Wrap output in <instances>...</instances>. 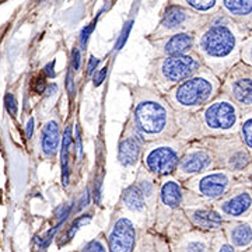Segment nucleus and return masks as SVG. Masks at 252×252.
Masks as SVG:
<instances>
[{
	"instance_id": "nucleus-17",
	"label": "nucleus",
	"mask_w": 252,
	"mask_h": 252,
	"mask_svg": "<svg viewBox=\"0 0 252 252\" xmlns=\"http://www.w3.org/2000/svg\"><path fill=\"white\" fill-rule=\"evenodd\" d=\"M147 41H149L150 46L153 48V58L184 55L193 51L195 34L193 32H184V34H174V35L161 36V38L147 39Z\"/></svg>"
},
{
	"instance_id": "nucleus-14",
	"label": "nucleus",
	"mask_w": 252,
	"mask_h": 252,
	"mask_svg": "<svg viewBox=\"0 0 252 252\" xmlns=\"http://www.w3.org/2000/svg\"><path fill=\"white\" fill-rule=\"evenodd\" d=\"M212 168H216V162L210 149L202 140H192L187 144L172 175L180 182H185Z\"/></svg>"
},
{
	"instance_id": "nucleus-10",
	"label": "nucleus",
	"mask_w": 252,
	"mask_h": 252,
	"mask_svg": "<svg viewBox=\"0 0 252 252\" xmlns=\"http://www.w3.org/2000/svg\"><path fill=\"white\" fill-rule=\"evenodd\" d=\"M140 223L135 217L126 213L122 207L114 209L109 217L107 230L104 231L109 252H132L135 248Z\"/></svg>"
},
{
	"instance_id": "nucleus-31",
	"label": "nucleus",
	"mask_w": 252,
	"mask_h": 252,
	"mask_svg": "<svg viewBox=\"0 0 252 252\" xmlns=\"http://www.w3.org/2000/svg\"><path fill=\"white\" fill-rule=\"evenodd\" d=\"M4 105H6V109H7V112H9L11 117H16L17 115V98H16V95L14 94H11V93H7L6 94V97H4Z\"/></svg>"
},
{
	"instance_id": "nucleus-36",
	"label": "nucleus",
	"mask_w": 252,
	"mask_h": 252,
	"mask_svg": "<svg viewBox=\"0 0 252 252\" xmlns=\"http://www.w3.org/2000/svg\"><path fill=\"white\" fill-rule=\"evenodd\" d=\"M45 77H46L45 74H44V77H42V76H39V77L32 83V90L35 91L36 94H42V93L45 91L46 86H48V84H46Z\"/></svg>"
},
{
	"instance_id": "nucleus-1",
	"label": "nucleus",
	"mask_w": 252,
	"mask_h": 252,
	"mask_svg": "<svg viewBox=\"0 0 252 252\" xmlns=\"http://www.w3.org/2000/svg\"><path fill=\"white\" fill-rule=\"evenodd\" d=\"M248 30L235 24L224 13L212 14L207 23L195 34L193 52L203 66L221 80L234 64L241 62V45Z\"/></svg>"
},
{
	"instance_id": "nucleus-44",
	"label": "nucleus",
	"mask_w": 252,
	"mask_h": 252,
	"mask_svg": "<svg viewBox=\"0 0 252 252\" xmlns=\"http://www.w3.org/2000/svg\"><path fill=\"white\" fill-rule=\"evenodd\" d=\"M251 180H252V178H251Z\"/></svg>"
},
{
	"instance_id": "nucleus-8",
	"label": "nucleus",
	"mask_w": 252,
	"mask_h": 252,
	"mask_svg": "<svg viewBox=\"0 0 252 252\" xmlns=\"http://www.w3.org/2000/svg\"><path fill=\"white\" fill-rule=\"evenodd\" d=\"M241 178L223 168H212L182 182V187L205 203L220 200Z\"/></svg>"
},
{
	"instance_id": "nucleus-22",
	"label": "nucleus",
	"mask_w": 252,
	"mask_h": 252,
	"mask_svg": "<svg viewBox=\"0 0 252 252\" xmlns=\"http://www.w3.org/2000/svg\"><path fill=\"white\" fill-rule=\"evenodd\" d=\"M61 119L56 114H52L46 118L41 126L39 133V144H41V153L45 158H54L61 144Z\"/></svg>"
},
{
	"instance_id": "nucleus-40",
	"label": "nucleus",
	"mask_w": 252,
	"mask_h": 252,
	"mask_svg": "<svg viewBox=\"0 0 252 252\" xmlns=\"http://www.w3.org/2000/svg\"><path fill=\"white\" fill-rule=\"evenodd\" d=\"M32 132H34V118H28L27 127H26V136H27V139L32 137Z\"/></svg>"
},
{
	"instance_id": "nucleus-9",
	"label": "nucleus",
	"mask_w": 252,
	"mask_h": 252,
	"mask_svg": "<svg viewBox=\"0 0 252 252\" xmlns=\"http://www.w3.org/2000/svg\"><path fill=\"white\" fill-rule=\"evenodd\" d=\"M209 17L210 16H203V14H199L181 6L168 4L162 13L160 23L147 35V39H156L161 36L184 34V32L196 34L199 30L206 24Z\"/></svg>"
},
{
	"instance_id": "nucleus-32",
	"label": "nucleus",
	"mask_w": 252,
	"mask_h": 252,
	"mask_svg": "<svg viewBox=\"0 0 252 252\" xmlns=\"http://www.w3.org/2000/svg\"><path fill=\"white\" fill-rule=\"evenodd\" d=\"M99 17V16H98ZM97 17V18H98ZM97 18L91 23V24H89L87 27L83 28V31H81L80 34V49H86V46H87V42H89V38H90L91 32H93V30H94V27H95V23H97Z\"/></svg>"
},
{
	"instance_id": "nucleus-7",
	"label": "nucleus",
	"mask_w": 252,
	"mask_h": 252,
	"mask_svg": "<svg viewBox=\"0 0 252 252\" xmlns=\"http://www.w3.org/2000/svg\"><path fill=\"white\" fill-rule=\"evenodd\" d=\"M188 142L174 136L144 144L140 165L157 180L172 175Z\"/></svg>"
},
{
	"instance_id": "nucleus-15",
	"label": "nucleus",
	"mask_w": 252,
	"mask_h": 252,
	"mask_svg": "<svg viewBox=\"0 0 252 252\" xmlns=\"http://www.w3.org/2000/svg\"><path fill=\"white\" fill-rule=\"evenodd\" d=\"M182 210L192 228L203 233H216L223 228L224 220L210 203H205L184 188Z\"/></svg>"
},
{
	"instance_id": "nucleus-35",
	"label": "nucleus",
	"mask_w": 252,
	"mask_h": 252,
	"mask_svg": "<svg viewBox=\"0 0 252 252\" xmlns=\"http://www.w3.org/2000/svg\"><path fill=\"white\" fill-rule=\"evenodd\" d=\"M107 70H108V67L104 66L102 69H99V70H97V72L93 74V84L95 87H98V86H101L104 83L105 77H107Z\"/></svg>"
},
{
	"instance_id": "nucleus-28",
	"label": "nucleus",
	"mask_w": 252,
	"mask_h": 252,
	"mask_svg": "<svg viewBox=\"0 0 252 252\" xmlns=\"http://www.w3.org/2000/svg\"><path fill=\"white\" fill-rule=\"evenodd\" d=\"M73 252H109L104 231H101L97 237H94L89 243H86L83 247H80L77 251Z\"/></svg>"
},
{
	"instance_id": "nucleus-5",
	"label": "nucleus",
	"mask_w": 252,
	"mask_h": 252,
	"mask_svg": "<svg viewBox=\"0 0 252 252\" xmlns=\"http://www.w3.org/2000/svg\"><path fill=\"white\" fill-rule=\"evenodd\" d=\"M200 67H203V63L193 51L184 55L153 58L147 67L146 80L149 86L165 94L181 81L195 74Z\"/></svg>"
},
{
	"instance_id": "nucleus-6",
	"label": "nucleus",
	"mask_w": 252,
	"mask_h": 252,
	"mask_svg": "<svg viewBox=\"0 0 252 252\" xmlns=\"http://www.w3.org/2000/svg\"><path fill=\"white\" fill-rule=\"evenodd\" d=\"M213 153L216 168H223L238 178H252V156L238 135L203 139Z\"/></svg>"
},
{
	"instance_id": "nucleus-20",
	"label": "nucleus",
	"mask_w": 252,
	"mask_h": 252,
	"mask_svg": "<svg viewBox=\"0 0 252 252\" xmlns=\"http://www.w3.org/2000/svg\"><path fill=\"white\" fill-rule=\"evenodd\" d=\"M212 233H203L195 228L168 240L171 252H210Z\"/></svg>"
},
{
	"instance_id": "nucleus-23",
	"label": "nucleus",
	"mask_w": 252,
	"mask_h": 252,
	"mask_svg": "<svg viewBox=\"0 0 252 252\" xmlns=\"http://www.w3.org/2000/svg\"><path fill=\"white\" fill-rule=\"evenodd\" d=\"M221 9L235 24L252 31V0H221Z\"/></svg>"
},
{
	"instance_id": "nucleus-4",
	"label": "nucleus",
	"mask_w": 252,
	"mask_h": 252,
	"mask_svg": "<svg viewBox=\"0 0 252 252\" xmlns=\"http://www.w3.org/2000/svg\"><path fill=\"white\" fill-rule=\"evenodd\" d=\"M221 80L206 66L200 67L187 80L181 81L164 97L171 107L182 114H195L220 94Z\"/></svg>"
},
{
	"instance_id": "nucleus-11",
	"label": "nucleus",
	"mask_w": 252,
	"mask_h": 252,
	"mask_svg": "<svg viewBox=\"0 0 252 252\" xmlns=\"http://www.w3.org/2000/svg\"><path fill=\"white\" fill-rule=\"evenodd\" d=\"M184 187L182 182L174 175L162 177L158 180V196L154 213V223L152 230L157 234L164 235L172 216L182 207Z\"/></svg>"
},
{
	"instance_id": "nucleus-24",
	"label": "nucleus",
	"mask_w": 252,
	"mask_h": 252,
	"mask_svg": "<svg viewBox=\"0 0 252 252\" xmlns=\"http://www.w3.org/2000/svg\"><path fill=\"white\" fill-rule=\"evenodd\" d=\"M132 252H171L170 243L164 235L154 233L147 227H140L137 241Z\"/></svg>"
},
{
	"instance_id": "nucleus-26",
	"label": "nucleus",
	"mask_w": 252,
	"mask_h": 252,
	"mask_svg": "<svg viewBox=\"0 0 252 252\" xmlns=\"http://www.w3.org/2000/svg\"><path fill=\"white\" fill-rule=\"evenodd\" d=\"M238 136L245 146V149L252 156V109L251 111H241Z\"/></svg>"
},
{
	"instance_id": "nucleus-39",
	"label": "nucleus",
	"mask_w": 252,
	"mask_h": 252,
	"mask_svg": "<svg viewBox=\"0 0 252 252\" xmlns=\"http://www.w3.org/2000/svg\"><path fill=\"white\" fill-rule=\"evenodd\" d=\"M55 61H52V62H49L48 64H46L45 67H44V70H42V73L45 74L46 77H55Z\"/></svg>"
},
{
	"instance_id": "nucleus-18",
	"label": "nucleus",
	"mask_w": 252,
	"mask_h": 252,
	"mask_svg": "<svg viewBox=\"0 0 252 252\" xmlns=\"http://www.w3.org/2000/svg\"><path fill=\"white\" fill-rule=\"evenodd\" d=\"M221 231L237 252L248 251L252 248V216L243 220L224 221Z\"/></svg>"
},
{
	"instance_id": "nucleus-2",
	"label": "nucleus",
	"mask_w": 252,
	"mask_h": 252,
	"mask_svg": "<svg viewBox=\"0 0 252 252\" xmlns=\"http://www.w3.org/2000/svg\"><path fill=\"white\" fill-rule=\"evenodd\" d=\"M126 87L132 98L130 117L146 143L178 135L189 114L175 111L164 94L147 83L127 84Z\"/></svg>"
},
{
	"instance_id": "nucleus-38",
	"label": "nucleus",
	"mask_w": 252,
	"mask_h": 252,
	"mask_svg": "<svg viewBox=\"0 0 252 252\" xmlns=\"http://www.w3.org/2000/svg\"><path fill=\"white\" fill-rule=\"evenodd\" d=\"M66 89L69 91V94H70V97L74 95V80H73V70L70 69L69 72H67V76H66Z\"/></svg>"
},
{
	"instance_id": "nucleus-3",
	"label": "nucleus",
	"mask_w": 252,
	"mask_h": 252,
	"mask_svg": "<svg viewBox=\"0 0 252 252\" xmlns=\"http://www.w3.org/2000/svg\"><path fill=\"white\" fill-rule=\"evenodd\" d=\"M241 109L224 94H219L203 108L184 121L177 137L185 142L238 135Z\"/></svg>"
},
{
	"instance_id": "nucleus-16",
	"label": "nucleus",
	"mask_w": 252,
	"mask_h": 252,
	"mask_svg": "<svg viewBox=\"0 0 252 252\" xmlns=\"http://www.w3.org/2000/svg\"><path fill=\"white\" fill-rule=\"evenodd\" d=\"M143 136L136 127L130 114L126 118L118 142V161L124 168H136L140 165L144 149Z\"/></svg>"
},
{
	"instance_id": "nucleus-12",
	"label": "nucleus",
	"mask_w": 252,
	"mask_h": 252,
	"mask_svg": "<svg viewBox=\"0 0 252 252\" xmlns=\"http://www.w3.org/2000/svg\"><path fill=\"white\" fill-rule=\"evenodd\" d=\"M224 221L243 220L252 216V180L241 178L220 200L213 203Z\"/></svg>"
},
{
	"instance_id": "nucleus-37",
	"label": "nucleus",
	"mask_w": 252,
	"mask_h": 252,
	"mask_svg": "<svg viewBox=\"0 0 252 252\" xmlns=\"http://www.w3.org/2000/svg\"><path fill=\"white\" fill-rule=\"evenodd\" d=\"M98 58H95L94 55H90V59L87 62V76H93L94 73L98 70V64H99Z\"/></svg>"
},
{
	"instance_id": "nucleus-43",
	"label": "nucleus",
	"mask_w": 252,
	"mask_h": 252,
	"mask_svg": "<svg viewBox=\"0 0 252 252\" xmlns=\"http://www.w3.org/2000/svg\"><path fill=\"white\" fill-rule=\"evenodd\" d=\"M0 1H3V0H0Z\"/></svg>"
},
{
	"instance_id": "nucleus-27",
	"label": "nucleus",
	"mask_w": 252,
	"mask_h": 252,
	"mask_svg": "<svg viewBox=\"0 0 252 252\" xmlns=\"http://www.w3.org/2000/svg\"><path fill=\"white\" fill-rule=\"evenodd\" d=\"M72 126L69 125L64 130V135L62 139V181L63 185L67 187V181H69V170H67V164H69V153H70V143H72Z\"/></svg>"
},
{
	"instance_id": "nucleus-33",
	"label": "nucleus",
	"mask_w": 252,
	"mask_h": 252,
	"mask_svg": "<svg viewBox=\"0 0 252 252\" xmlns=\"http://www.w3.org/2000/svg\"><path fill=\"white\" fill-rule=\"evenodd\" d=\"M132 24H133V21H129V23H126L125 24V27H124V30H122L121 35H119V39H118L117 46H115V49H117V51H119V49L124 46V44L126 42L127 35H129V32H130V28H132Z\"/></svg>"
},
{
	"instance_id": "nucleus-29",
	"label": "nucleus",
	"mask_w": 252,
	"mask_h": 252,
	"mask_svg": "<svg viewBox=\"0 0 252 252\" xmlns=\"http://www.w3.org/2000/svg\"><path fill=\"white\" fill-rule=\"evenodd\" d=\"M210 252H237L233 248V245L227 241V238L223 234V231H216L212 237V245H210Z\"/></svg>"
},
{
	"instance_id": "nucleus-19",
	"label": "nucleus",
	"mask_w": 252,
	"mask_h": 252,
	"mask_svg": "<svg viewBox=\"0 0 252 252\" xmlns=\"http://www.w3.org/2000/svg\"><path fill=\"white\" fill-rule=\"evenodd\" d=\"M133 182H135L136 187L139 188V190L143 195L146 206H147V212H149L147 228L152 230L154 223L156 205H157V196H158V180L147 171L143 165H139Z\"/></svg>"
},
{
	"instance_id": "nucleus-21",
	"label": "nucleus",
	"mask_w": 252,
	"mask_h": 252,
	"mask_svg": "<svg viewBox=\"0 0 252 252\" xmlns=\"http://www.w3.org/2000/svg\"><path fill=\"white\" fill-rule=\"evenodd\" d=\"M118 206L122 207L126 213L135 217L142 227H147V220H149L147 206H146L142 192L136 187L135 182H132L130 185L124 188L119 202H118Z\"/></svg>"
},
{
	"instance_id": "nucleus-42",
	"label": "nucleus",
	"mask_w": 252,
	"mask_h": 252,
	"mask_svg": "<svg viewBox=\"0 0 252 252\" xmlns=\"http://www.w3.org/2000/svg\"><path fill=\"white\" fill-rule=\"evenodd\" d=\"M244 252H252V248L251 250H248V251H244Z\"/></svg>"
},
{
	"instance_id": "nucleus-25",
	"label": "nucleus",
	"mask_w": 252,
	"mask_h": 252,
	"mask_svg": "<svg viewBox=\"0 0 252 252\" xmlns=\"http://www.w3.org/2000/svg\"><path fill=\"white\" fill-rule=\"evenodd\" d=\"M168 4L181 6L203 16H212L221 7V0H168Z\"/></svg>"
},
{
	"instance_id": "nucleus-41",
	"label": "nucleus",
	"mask_w": 252,
	"mask_h": 252,
	"mask_svg": "<svg viewBox=\"0 0 252 252\" xmlns=\"http://www.w3.org/2000/svg\"><path fill=\"white\" fill-rule=\"evenodd\" d=\"M76 149H77V152L79 154H83V146H81V136H80V129H79V126L76 127Z\"/></svg>"
},
{
	"instance_id": "nucleus-13",
	"label": "nucleus",
	"mask_w": 252,
	"mask_h": 252,
	"mask_svg": "<svg viewBox=\"0 0 252 252\" xmlns=\"http://www.w3.org/2000/svg\"><path fill=\"white\" fill-rule=\"evenodd\" d=\"M220 93L241 111L252 109V67L243 62L234 64L221 79Z\"/></svg>"
},
{
	"instance_id": "nucleus-30",
	"label": "nucleus",
	"mask_w": 252,
	"mask_h": 252,
	"mask_svg": "<svg viewBox=\"0 0 252 252\" xmlns=\"http://www.w3.org/2000/svg\"><path fill=\"white\" fill-rule=\"evenodd\" d=\"M240 56H241V62L252 67V31L248 32V35L243 41Z\"/></svg>"
},
{
	"instance_id": "nucleus-34",
	"label": "nucleus",
	"mask_w": 252,
	"mask_h": 252,
	"mask_svg": "<svg viewBox=\"0 0 252 252\" xmlns=\"http://www.w3.org/2000/svg\"><path fill=\"white\" fill-rule=\"evenodd\" d=\"M81 64V52L79 46H74L72 51V70L77 72Z\"/></svg>"
}]
</instances>
